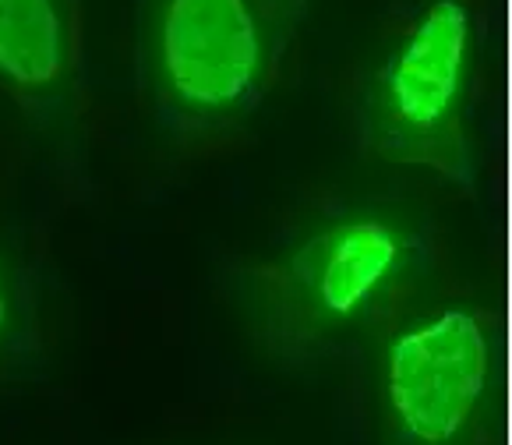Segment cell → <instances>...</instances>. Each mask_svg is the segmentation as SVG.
<instances>
[{
  "label": "cell",
  "instance_id": "cell-6",
  "mask_svg": "<svg viewBox=\"0 0 512 445\" xmlns=\"http://www.w3.org/2000/svg\"><path fill=\"white\" fill-rule=\"evenodd\" d=\"M32 340V304L15 255L0 248V361L15 357Z\"/></svg>",
  "mask_w": 512,
  "mask_h": 445
},
{
  "label": "cell",
  "instance_id": "cell-2",
  "mask_svg": "<svg viewBox=\"0 0 512 445\" xmlns=\"http://www.w3.org/2000/svg\"><path fill=\"white\" fill-rule=\"evenodd\" d=\"M424 258V237L403 216L347 212L262 258L241 301L269 347H315L368 322L417 280Z\"/></svg>",
  "mask_w": 512,
  "mask_h": 445
},
{
  "label": "cell",
  "instance_id": "cell-3",
  "mask_svg": "<svg viewBox=\"0 0 512 445\" xmlns=\"http://www.w3.org/2000/svg\"><path fill=\"white\" fill-rule=\"evenodd\" d=\"M484 57V15L474 0H424L385 39L361 96V135L392 166L474 177L470 103Z\"/></svg>",
  "mask_w": 512,
  "mask_h": 445
},
{
  "label": "cell",
  "instance_id": "cell-4",
  "mask_svg": "<svg viewBox=\"0 0 512 445\" xmlns=\"http://www.w3.org/2000/svg\"><path fill=\"white\" fill-rule=\"evenodd\" d=\"M498 361V325L477 304L410 315L382 350V396L392 424L414 445L463 442L495 389Z\"/></svg>",
  "mask_w": 512,
  "mask_h": 445
},
{
  "label": "cell",
  "instance_id": "cell-1",
  "mask_svg": "<svg viewBox=\"0 0 512 445\" xmlns=\"http://www.w3.org/2000/svg\"><path fill=\"white\" fill-rule=\"evenodd\" d=\"M318 0H138L135 68L174 135H219L255 110Z\"/></svg>",
  "mask_w": 512,
  "mask_h": 445
},
{
  "label": "cell",
  "instance_id": "cell-5",
  "mask_svg": "<svg viewBox=\"0 0 512 445\" xmlns=\"http://www.w3.org/2000/svg\"><path fill=\"white\" fill-rule=\"evenodd\" d=\"M0 89L57 152L78 142V0H0Z\"/></svg>",
  "mask_w": 512,
  "mask_h": 445
}]
</instances>
